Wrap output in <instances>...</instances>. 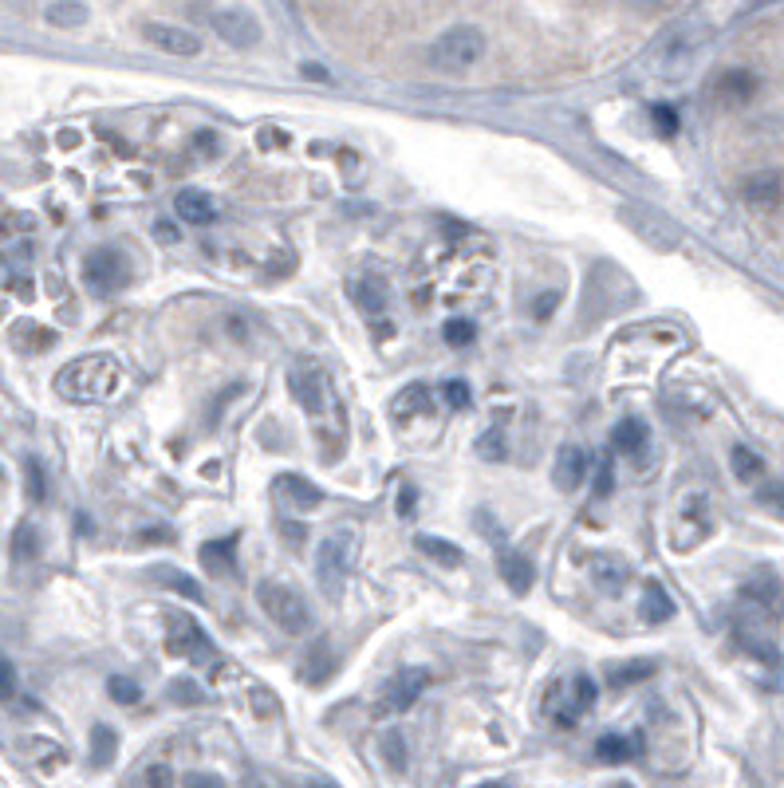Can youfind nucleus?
<instances>
[{
    "label": "nucleus",
    "mask_w": 784,
    "mask_h": 788,
    "mask_svg": "<svg viewBox=\"0 0 784 788\" xmlns=\"http://www.w3.org/2000/svg\"><path fill=\"white\" fill-rule=\"evenodd\" d=\"M119 367L107 355H83L71 359L67 367H60L56 375V391L64 394L67 402H103L119 391Z\"/></svg>",
    "instance_id": "obj_1"
},
{
    "label": "nucleus",
    "mask_w": 784,
    "mask_h": 788,
    "mask_svg": "<svg viewBox=\"0 0 784 788\" xmlns=\"http://www.w3.org/2000/svg\"><path fill=\"white\" fill-rule=\"evenodd\" d=\"M481 56H485V32L473 28V24H458V28L442 32L430 44L426 64H430V71H438V75L458 79V75H465V71H473V67L481 64Z\"/></svg>",
    "instance_id": "obj_2"
},
{
    "label": "nucleus",
    "mask_w": 784,
    "mask_h": 788,
    "mask_svg": "<svg viewBox=\"0 0 784 788\" xmlns=\"http://www.w3.org/2000/svg\"><path fill=\"white\" fill-rule=\"evenodd\" d=\"M355 556H359L355 528H335L331 536H324V544L316 552V584H320V591H324L327 599H335L343 591L351 568H355Z\"/></svg>",
    "instance_id": "obj_3"
},
{
    "label": "nucleus",
    "mask_w": 784,
    "mask_h": 788,
    "mask_svg": "<svg viewBox=\"0 0 784 788\" xmlns=\"http://www.w3.org/2000/svg\"><path fill=\"white\" fill-rule=\"evenodd\" d=\"M257 603L261 611L284 631V635H308L312 631V607L300 591H292L288 584H276V580H261L257 584Z\"/></svg>",
    "instance_id": "obj_4"
},
{
    "label": "nucleus",
    "mask_w": 784,
    "mask_h": 788,
    "mask_svg": "<svg viewBox=\"0 0 784 788\" xmlns=\"http://www.w3.org/2000/svg\"><path fill=\"white\" fill-rule=\"evenodd\" d=\"M83 280L95 296H115L119 288H127L131 280V264L119 249H95L83 261Z\"/></svg>",
    "instance_id": "obj_5"
},
{
    "label": "nucleus",
    "mask_w": 784,
    "mask_h": 788,
    "mask_svg": "<svg viewBox=\"0 0 784 788\" xmlns=\"http://www.w3.org/2000/svg\"><path fill=\"white\" fill-rule=\"evenodd\" d=\"M430 686V670L422 666H402L398 674L387 678V686L379 690V714H406Z\"/></svg>",
    "instance_id": "obj_6"
},
{
    "label": "nucleus",
    "mask_w": 784,
    "mask_h": 788,
    "mask_svg": "<svg viewBox=\"0 0 784 788\" xmlns=\"http://www.w3.org/2000/svg\"><path fill=\"white\" fill-rule=\"evenodd\" d=\"M166 651H170V655H178V658H190V662H201V666L217 662L213 643L205 639V631L197 627L190 615H170V639H166Z\"/></svg>",
    "instance_id": "obj_7"
},
{
    "label": "nucleus",
    "mask_w": 784,
    "mask_h": 788,
    "mask_svg": "<svg viewBox=\"0 0 784 788\" xmlns=\"http://www.w3.org/2000/svg\"><path fill=\"white\" fill-rule=\"evenodd\" d=\"M142 40H146L150 48L166 52V56H182V60L201 56V36H197V32H190V28H178V24L146 20V24H142Z\"/></svg>",
    "instance_id": "obj_8"
},
{
    "label": "nucleus",
    "mask_w": 784,
    "mask_h": 788,
    "mask_svg": "<svg viewBox=\"0 0 784 788\" xmlns=\"http://www.w3.org/2000/svg\"><path fill=\"white\" fill-rule=\"evenodd\" d=\"M213 32H217L229 48H257V44H261V24H257V16L245 12V8L213 12Z\"/></svg>",
    "instance_id": "obj_9"
},
{
    "label": "nucleus",
    "mask_w": 784,
    "mask_h": 788,
    "mask_svg": "<svg viewBox=\"0 0 784 788\" xmlns=\"http://www.w3.org/2000/svg\"><path fill=\"white\" fill-rule=\"evenodd\" d=\"M272 493H276V501L280 505H288V509H320L324 505V493H320V485H312L308 477H300V473H280L276 481H272Z\"/></svg>",
    "instance_id": "obj_10"
},
{
    "label": "nucleus",
    "mask_w": 784,
    "mask_h": 788,
    "mask_svg": "<svg viewBox=\"0 0 784 788\" xmlns=\"http://www.w3.org/2000/svg\"><path fill=\"white\" fill-rule=\"evenodd\" d=\"M591 706H595V682H591L588 674H576V678H572V694L560 698V702L552 706V718H556V725L572 729V725L588 714Z\"/></svg>",
    "instance_id": "obj_11"
},
{
    "label": "nucleus",
    "mask_w": 784,
    "mask_h": 788,
    "mask_svg": "<svg viewBox=\"0 0 784 788\" xmlns=\"http://www.w3.org/2000/svg\"><path fill=\"white\" fill-rule=\"evenodd\" d=\"M237 544H241V532H229V536H221V540L201 544V548H197V556H201L205 572H209V576H217V580L233 576V568H237Z\"/></svg>",
    "instance_id": "obj_12"
},
{
    "label": "nucleus",
    "mask_w": 784,
    "mask_h": 788,
    "mask_svg": "<svg viewBox=\"0 0 784 788\" xmlns=\"http://www.w3.org/2000/svg\"><path fill=\"white\" fill-rule=\"evenodd\" d=\"M288 391H292V398H296L308 414H320V410H324V379H320V371H316L312 363L288 371Z\"/></svg>",
    "instance_id": "obj_13"
},
{
    "label": "nucleus",
    "mask_w": 784,
    "mask_h": 788,
    "mask_svg": "<svg viewBox=\"0 0 784 788\" xmlns=\"http://www.w3.org/2000/svg\"><path fill=\"white\" fill-rule=\"evenodd\" d=\"M588 454L580 450V446H560V454H556V469H552V481H556V489L560 493H576L580 485H584V477H588Z\"/></svg>",
    "instance_id": "obj_14"
},
{
    "label": "nucleus",
    "mask_w": 784,
    "mask_h": 788,
    "mask_svg": "<svg viewBox=\"0 0 784 788\" xmlns=\"http://www.w3.org/2000/svg\"><path fill=\"white\" fill-rule=\"evenodd\" d=\"M710 91L718 95V103H725V107H741V103H749V95L757 91V79H753L749 71L733 67V71H721L718 83H714Z\"/></svg>",
    "instance_id": "obj_15"
},
{
    "label": "nucleus",
    "mask_w": 784,
    "mask_h": 788,
    "mask_svg": "<svg viewBox=\"0 0 784 788\" xmlns=\"http://www.w3.org/2000/svg\"><path fill=\"white\" fill-rule=\"evenodd\" d=\"M497 572H501V580H505V588L513 591V595H528L532 584H536V568H532V560L521 556V552H501V560H497Z\"/></svg>",
    "instance_id": "obj_16"
},
{
    "label": "nucleus",
    "mask_w": 784,
    "mask_h": 788,
    "mask_svg": "<svg viewBox=\"0 0 784 788\" xmlns=\"http://www.w3.org/2000/svg\"><path fill=\"white\" fill-rule=\"evenodd\" d=\"M351 300L359 304L363 316H383L387 312V280L383 276H359V280H351Z\"/></svg>",
    "instance_id": "obj_17"
},
{
    "label": "nucleus",
    "mask_w": 784,
    "mask_h": 788,
    "mask_svg": "<svg viewBox=\"0 0 784 788\" xmlns=\"http://www.w3.org/2000/svg\"><path fill=\"white\" fill-rule=\"evenodd\" d=\"M174 209H178V217L186 225H197V229L217 221V201L209 194H201V190H182V194L174 197Z\"/></svg>",
    "instance_id": "obj_18"
},
{
    "label": "nucleus",
    "mask_w": 784,
    "mask_h": 788,
    "mask_svg": "<svg viewBox=\"0 0 784 788\" xmlns=\"http://www.w3.org/2000/svg\"><path fill=\"white\" fill-rule=\"evenodd\" d=\"M588 564H591V580L603 591H623L627 580H631V568L619 556H611V552H595Z\"/></svg>",
    "instance_id": "obj_19"
},
{
    "label": "nucleus",
    "mask_w": 784,
    "mask_h": 788,
    "mask_svg": "<svg viewBox=\"0 0 784 788\" xmlns=\"http://www.w3.org/2000/svg\"><path fill=\"white\" fill-rule=\"evenodd\" d=\"M611 450L619 458H643V450H647V426L639 418H623L611 430Z\"/></svg>",
    "instance_id": "obj_20"
},
{
    "label": "nucleus",
    "mask_w": 784,
    "mask_h": 788,
    "mask_svg": "<svg viewBox=\"0 0 784 788\" xmlns=\"http://www.w3.org/2000/svg\"><path fill=\"white\" fill-rule=\"evenodd\" d=\"M781 174H757V178H749L745 186H741V197L749 201V205H757V209H773V205H781Z\"/></svg>",
    "instance_id": "obj_21"
},
{
    "label": "nucleus",
    "mask_w": 784,
    "mask_h": 788,
    "mask_svg": "<svg viewBox=\"0 0 784 788\" xmlns=\"http://www.w3.org/2000/svg\"><path fill=\"white\" fill-rule=\"evenodd\" d=\"M150 580L162 584L166 591H174V595H182V599H201V584H197L194 576H186V572H178V568H170V564L150 568Z\"/></svg>",
    "instance_id": "obj_22"
},
{
    "label": "nucleus",
    "mask_w": 784,
    "mask_h": 788,
    "mask_svg": "<svg viewBox=\"0 0 784 788\" xmlns=\"http://www.w3.org/2000/svg\"><path fill=\"white\" fill-rule=\"evenodd\" d=\"M335 674V655H331V647H327L324 639L312 647V655L304 658V670H300V678L308 682V686H324L327 678Z\"/></svg>",
    "instance_id": "obj_23"
},
{
    "label": "nucleus",
    "mask_w": 784,
    "mask_h": 788,
    "mask_svg": "<svg viewBox=\"0 0 784 788\" xmlns=\"http://www.w3.org/2000/svg\"><path fill=\"white\" fill-rule=\"evenodd\" d=\"M639 615H643L647 623H666V619H674V599L666 595V588H662V584H647V588H643Z\"/></svg>",
    "instance_id": "obj_24"
},
{
    "label": "nucleus",
    "mask_w": 784,
    "mask_h": 788,
    "mask_svg": "<svg viewBox=\"0 0 784 788\" xmlns=\"http://www.w3.org/2000/svg\"><path fill=\"white\" fill-rule=\"evenodd\" d=\"M87 4H75V0H56V4H48L44 8V20L52 24V28H64V32H71V28H83L87 24Z\"/></svg>",
    "instance_id": "obj_25"
},
{
    "label": "nucleus",
    "mask_w": 784,
    "mask_h": 788,
    "mask_svg": "<svg viewBox=\"0 0 784 788\" xmlns=\"http://www.w3.org/2000/svg\"><path fill=\"white\" fill-rule=\"evenodd\" d=\"M414 544H418V552L430 556L438 568H461V560H465L458 544H450V540H442V536H418Z\"/></svg>",
    "instance_id": "obj_26"
},
{
    "label": "nucleus",
    "mask_w": 784,
    "mask_h": 788,
    "mask_svg": "<svg viewBox=\"0 0 784 788\" xmlns=\"http://www.w3.org/2000/svg\"><path fill=\"white\" fill-rule=\"evenodd\" d=\"M595 757H599L603 765H623V761L635 757V741H631V737H619V733H603V737L595 741Z\"/></svg>",
    "instance_id": "obj_27"
},
{
    "label": "nucleus",
    "mask_w": 784,
    "mask_h": 788,
    "mask_svg": "<svg viewBox=\"0 0 784 788\" xmlns=\"http://www.w3.org/2000/svg\"><path fill=\"white\" fill-rule=\"evenodd\" d=\"M115 753H119L115 729H111V725H95V729H91V765H95V769H107V765L115 761Z\"/></svg>",
    "instance_id": "obj_28"
},
{
    "label": "nucleus",
    "mask_w": 784,
    "mask_h": 788,
    "mask_svg": "<svg viewBox=\"0 0 784 788\" xmlns=\"http://www.w3.org/2000/svg\"><path fill=\"white\" fill-rule=\"evenodd\" d=\"M651 674H654V662L635 658V662L615 666V670L607 674V686H611V690H627V686H635V682H643V678H651Z\"/></svg>",
    "instance_id": "obj_29"
},
{
    "label": "nucleus",
    "mask_w": 784,
    "mask_h": 788,
    "mask_svg": "<svg viewBox=\"0 0 784 788\" xmlns=\"http://www.w3.org/2000/svg\"><path fill=\"white\" fill-rule=\"evenodd\" d=\"M729 465H733L737 481H757V477L765 473V461L757 458L753 450H745V446H733V454H729Z\"/></svg>",
    "instance_id": "obj_30"
},
{
    "label": "nucleus",
    "mask_w": 784,
    "mask_h": 788,
    "mask_svg": "<svg viewBox=\"0 0 784 788\" xmlns=\"http://www.w3.org/2000/svg\"><path fill=\"white\" fill-rule=\"evenodd\" d=\"M418 410H430V391L414 383V387H406V391L394 398V418H410Z\"/></svg>",
    "instance_id": "obj_31"
},
{
    "label": "nucleus",
    "mask_w": 784,
    "mask_h": 788,
    "mask_svg": "<svg viewBox=\"0 0 784 788\" xmlns=\"http://www.w3.org/2000/svg\"><path fill=\"white\" fill-rule=\"evenodd\" d=\"M36 552H40L36 528H32V525H16V532H12V556H16V560H32Z\"/></svg>",
    "instance_id": "obj_32"
},
{
    "label": "nucleus",
    "mask_w": 784,
    "mask_h": 788,
    "mask_svg": "<svg viewBox=\"0 0 784 788\" xmlns=\"http://www.w3.org/2000/svg\"><path fill=\"white\" fill-rule=\"evenodd\" d=\"M477 454H481L485 461H505V458H509L505 434H501V430H485V434L477 438Z\"/></svg>",
    "instance_id": "obj_33"
},
{
    "label": "nucleus",
    "mask_w": 784,
    "mask_h": 788,
    "mask_svg": "<svg viewBox=\"0 0 784 788\" xmlns=\"http://www.w3.org/2000/svg\"><path fill=\"white\" fill-rule=\"evenodd\" d=\"M383 757L391 773H406V741L398 733H383Z\"/></svg>",
    "instance_id": "obj_34"
},
{
    "label": "nucleus",
    "mask_w": 784,
    "mask_h": 788,
    "mask_svg": "<svg viewBox=\"0 0 784 788\" xmlns=\"http://www.w3.org/2000/svg\"><path fill=\"white\" fill-rule=\"evenodd\" d=\"M107 694H111V702H119V706H134L138 702V682L134 678H123V674H115L111 682H107Z\"/></svg>",
    "instance_id": "obj_35"
},
{
    "label": "nucleus",
    "mask_w": 784,
    "mask_h": 788,
    "mask_svg": "<svg viewBox=\"0 0 784 788\" xmlns=\"http://www.w3.org/2000/svg\"><path fill=\"white\" fill-rule=\"evenodd\" d=\"M442 339H446L450 347H469V343L477 339V328H473V320H446Z\"/></svg>",
    "instance_id": "obj_36"
},
{
    "label": "nucleus",
    "mask_w": 784,
    "mask_h": 788,
    "mask_svg": "<svg viewBox=\"0 0 784 788\" xmlns=\"http://www.w3.org/2000/svg\"><path fill=\"white\" fill-rule=\"evenodd\" d=\"M24 481H28V501H44L48 497V485H44V465L36 458H28V465H24Z\"/></svg>",
    "instance_id": "obj_37"
},
{
    "label": "nucleus",
    "mask_w": 784,
    "mask_h": 788,
    "mask_svg": "<svg viewBox=\"0 0 784 788\" xmlns=\"http://www.w3.org/2000/svg\"><path fill=\"white\" fill-rule=\"evenodd\" d=\"M170 698H174L178 706H201V702H205V694L197 690L194 682H186V678H182V682H170Z\"/></svg>",
    "instance_id": "obj_38"
},
{
    "label": "nucleus",
    "mask_w": 784,
    "mask_h": 788,
    "mask_svg": "<svg viewBox=\"0 0 784 788\" xmlns=\"http://www.w3.org/2000/svg\"><path fill=\"white\" fill-rule=\"evenodd\" d=\"M442 394H446V402H450L454 410H465V406L473 402V391H469V387H465L461 379H450V383L442 387Z\"/></svg>",
    "instance_id": "obj_39"
},
{
    "label": "nucleus",
    "mask_w": 784,
    "mask_h": 788,
    "mask_svg": "<svg viewBox=\"0 0 784 788\" xmlns=\"http://www.w3.org/2000/svg\"><path fill=\"white\" fill-rule=\"evenodd\" d=\"M611 489H615V469H611V461H599V469H595V497H611Z\"/></svg>",
    "instance_id": "obj_40"
},
{
    "label": "nucleus",
    "mask_w": 784,
    "mask_h": 788,
    "mask_svg": "<svg viewBox=\"0 0 784 788\" xmlns=\"http://www.w3.org/2000/svg\"><path fill=\"white\" fill-rule=\"evenodd\" d=\"M414 509H418V489H414V485H402V493H398V501H394V513H398V517H414Z\"/></svg>",
    "instance_id": "obj_41"
},
{
    "label": "nucleus",
    "mask_w": 784,
    "mask_h": 788,
    "mask_svg": "<svg viewBox=\"0 0 784 788\" xmlns=\"http://www.w3.org/2000/svg\"><path fill=\"white\" fill-rule=\"evenodd\" d=\"M280 536H284L288 548H300L308 540V528L300 525V521H280Z\"/></svg>",
    "instance_id": "obj_42"
},
{
    "label": "nucleus",
    "mask_w": 784,
    "mask_h": 788,
    "mask_svg": "<svg viewBox=\"0 0 784 788\" xmlns=\"http://www.w3.org/2000/svg\"><path fill=\"white\" fill-rule=\"evenodd\" d=\"M757 501H761V505H769L773 513H781L784 517V485H765V489L757 493Z\"/></svg>",
    "instance_id": "obj_43"
},
{
    "label": "nucleus",
    "mask_w": 784,
    "mask_h": 788,
    "mask_svg": "<svg viewBox=\"0 0 784 788\" xmlns=\"http://www.w3.org/2000/svg\"><path fill=\"white\" fill-rule=\"evenodd\" d=\"M651 115H654V123H658V131H662V134H674V131H678V115H674L670 107H662V103H654V107H651Z\"/></svg>",
    "instance_id": "obj_44"
},
{
    "label": "nucleus",
    "mask_w": 784,
    "mask_h": 788,
    "mask_svg": "<svg viewBox=\"0 0 784 788\" xmlns=\"http://www.w3.org/2000/svg\"><path fill=\"white\" fill-rule=\"evenodd\" d=\"M146 788H174V773L166 765H150L146 769Z\"/></svg>",
    "instance_id": "obj_45"
},
{
    "label": "nucleus",
    "mask_w": 784,
    "mask_h": 788,
    "mask_svg": "<svg viewBox=\"0 0 784 788\" xmlns=\"http://www.w3.org/2000/svg\"><path fill=\"white\" fill-rule=\"evenodd\" d=\"M16 335H20V331H16ZM24 335H28V351H44V347L56 343V335L44 328H24Z\"/></svg>",
    "instance_id": "obj_46"
},
{
    "label": "nucleus",
    "mask_w": 784,
    "mask_h": 788,
    "mask_svg": "<svg viewBox=\"0 0 784 788\" xmlns=\"http://www.w3.org/2000/svg\"><path fill=\"white\" fill-rule=\"evenodd\" d=\"M16 694V670H12V662L0 655V698H12Z\"/></svg>",
    "instance_id": "obj_47"
},
{
    "label": "nucleus",
    "mask_w": 784,
    "mask_h": 788,
    "mask_svg": "<svg viewBox=\"0 0 784 788\" xmlns=\"http://www.w3.org/2000/svg\"><path fill=\"white\" fill-rule=\"evenodd\" d=\"M138 536H142V544H174V532H170V528H162V525L142 528Z\"/></svg>",
    "instance_id": "obj_48"
},
{
    "label": "nucleus",
    "mask_w": 784,
    "mask_h": 788,
    "mask_svg": "<svg viewBox=\"0 0 784 788\" xmlns=\"http://www.w3.org/2000/svg\"><path fill=\"white\" fill-rule=\"evenodd\" d=\"M556 308H560V292H544V296L536 300V320H548Z\"/></svg>",
    "instance_id": "obj_49"
},
{
    "label": "nucleus",
    "mask_w": 784,
    "mask_h": 788,
    "mask_svg": "<svg viewBox=\"0 0 784 788\" xmlns=\"http://www.w3.org/2000/svg\"><path fill=\"white\" fill-rule=\"evenodd\" d=\"M186 788H225V781L221 777H205V773H190Z\"/></svg>",
    "instance_id": "obj_50"
},
{
    "label": "nucleus",
    "mask_w": 784,
    "mask_h": 788,
    "mask_svg": "<svg viewBox=\"0 0 784 788\" xmlns=\"http://www.w3.org/2000/svg\"><path fill=\"white\" fill-rule=\"evenodd\" d=\"M477 528L485 532V540H497V544L505 540V536H501V525H497V521L489 525V513H477Z\"/></svg>",
    "instance_id": "obj_51"
},
{
    "label": "nucleus",
    "mask_w": 784,
    "mask_h": 788,
    "mask_svg": "<svg viewBox=\"0 0 784 788\" xmlns=\"http://www.w3.org/2000/svg\"><path fill=\"white\" fill-rule=\"evenodd\" d=\"M194 146H197V150H209V154H213V150L221 146V138H217L213 131H201V134L194 138Z\"/></svg>",
    "instance_id": "obj_52"
},
{
    "label": "nucleus",
    "mask_w": 784,
    "mask_h": 788,
    "mask_svg": "<svg viewBox=\"0 0 784 788\" xmlns=\"http://www.w3.org/2000/svg\"><path fill=\"white\" fill-rule=\"evenodd\" d=\"M300 75H304V79H316V83H327V79H331L327 67H320V64H304L300 67Z\"/></svg>",
    "instance_id": "obj_53"
},
{
    "label": "nucleus",
    "mask_w": 784,
    "mask_h": 788,
    "mask_svg": "<svg viewBox=\"0 0 784 788\" xmlns=\"http://www.w3.org/2000/svg\"><path fill=\"white\" fill-rule=\"evenodd\" d=\"M154 233H158L162 241H178V229H174L170 221H158V225H154Z\"/></svg>",
    "instance_id": "obj_54"
},
{
    "label": "nucleus",
    "mask_w": 784,
    "mask_h": 788,
    "mask_svg": "<svg viewBox=\"0 0 784 788\" xmlns=\"http://www.w3.org/2000/svg\"><path fill=\"white\" fill-rule=\"evenodd\" d=\"M481 788H501V785H481Z\"/></svg>",
    "instance_id": "obj_55"
},
{
    "label": "nucleus",
    "mask_w": 784,
    "mask_h": 788,
    "mask_svg": "<svg viewBox=\"0 0 784 788\" xmlns=\"http://www.w3.org/2000/svg\"><path fill=\"white\" fill-rule=\"evenodd\" d=\"M316 788H331V785H316Z\"/></svg>",
    "instance_id": "obj_56"
}]
</instances>
